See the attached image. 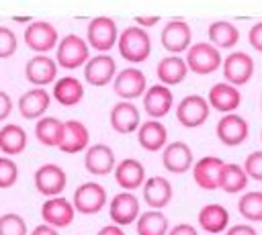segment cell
<instances>
[{
    "mask_svg": "<svg viewBox=\"0 0 262 235\" xmlns=\"http://www.w3.org/2000/svg\"><path fill=\"white\" fill-rule=\"evenodd\" d=\"M117 45H119L121 57L127 59V61H131V63L145 61L147 55H149V51H151V39H149V35L141 27H137V25L127 27L119 35Z\"/></svg>",
    "mask_w": 262,
    "mask_h": 235,
    "instance_id": "1",
    "label": "cell"
},
{
    "mask_svg": "<svg viewBox=\"0 0 262 235\" xmlns=\"http://www.w3.org/2000/svg\"><path fill=\"white\" fill-rule=\"evenodd\" d=\"M72 204L82 215H96L106 206V190L98 182H84L76 188Z\"/></svg>",
    "mask_w": 262,
    "mask_h": 235,
    "instance_id": "2",
    "label": "cell"
},
{
    "mask_svg": "<svg viewBox=\"0 0 262 235\" xmlns=\"http://www.w3.org/2000/svg\"><path fill=\"white\" fill-rule=\"evenodd\" d=\"M55 63L66 69H76L88 61V43L78 35H66L57 45Z\"/></svg>",
    "mask_w": 262,
    "mask_h": 235,
    "instance_id": "3",
    "label": "cell"
},
{
    "mask_svg": "<svg viewBox=\"0 0 262 235\" xmlns=\"http://www.w3.org/2000/svg\"><path fill=\"white\" fill-rule=\"evenodd\" d=\"M35 188L39 194L47 196V198H53V196H59L68 184V176L63 172L61 166L57 163H43L37 168L35 172Z\"/></svg>",
    "mask_w": 262,
    "mask_h": 235,
    "instance_id": "4",
    "label": "cell"
},
{
    "mask_svg": "<svg viewBox=\"0 0 262 235\" xmlns=\"http://www.w3.org/2000/svg\"><path fill=\"white\" fill-rule=\"evenodd\" d=\"M186 65L188 69H192L199 76H207L213 74L219 65H221V55L219 49L213 47L211 43H196L188 47L186 53Z\"/></svg>",
    "mask_w": 262,
    "mask_h": 235,
    "instance_id": "5",
    "label": "cell"
},
{
    "mask_svg": "<svg viewBox=\"0 0 262 235\" xmlns=\"http://www.w3.org/2000/svg\"><path fill=\"white\" fill-rule=\"evenodd\" d=\"M86 41L96 51H108V49H113L115 43L119 41V33H117L115 20L108 18V16H96V18H92L90 25H88V31H86Z\"/></svg>",
    "mask_w": 262,
    "mask_h": 235,
    "instance_id": "6",
    "label": "cell"
},
{
    "mask_svg": "<svg viewBox=\"0 0 262 235\" xmlns=\"http://www.w3.org/2000/svg\"><path fill=\"white\" fill-rule=\"evenodd\" d=\"M209 110H211L209 100H205L199 94H190L182 98L180 104L176 106V119L182 127L194 129V127H201L209 119Z\"/></svg>",
    "mask_w": 262,
    "mask_h": 235,
    "instance_id": "7",
    "label": "cell"
},
{
    "mask_svg": "<svg viewBox=\"0 0 262 235\" xmlns=\"http://www.w3.org/2000/svg\"><path fill=\"white\" fill-rule=\"evenodd\" d=\"M74 215H76L74 204L68 198H63V196L47 198L41 204V219H43V223L45 225H51L55 229L70 227L72 221H74Z\"/></svg>",
    "mask_w": 262,
    "mask_h": 235,
    "instance_id": "8",
    "label": "cell"
},
{
    "mask_svg": "<svg viewBox=\"0 0 262 235\" xmlns=\"http://www.w3.org/2000/svg\"><path fill=\"white\" fill-rule=\"evenodd\" d=\"M217 139L227 145V147H235V145H242L246 139H248V133H250V127H248V121L235 112H229V114H223L217 123Z\"/></svg>",
    "mask_w": 262,
    "mask_h": 235,
    "instance_id": "9",
    "label": "cell"
},
{
    "mask_svg": "<svg viewBox=\"0 0 262 235\" xmlns=\"http://www.w3.org/2000/svg\"><path fill=\"white\" fill-rule=\"evenodd\" d=\"M108 215H111V221L119 227L135 223L137 217L141 215L139 213V198L133 192H125V190L115 194L111 198V204H108Z\"/></svg>",
    "mask_w": 262,
    "mask_h": 235,
    "instance_id": "10",
    "label": "cell"
},
{
    "mask_svg": "<svg viewBox=\"0 0 262 235\" xmlns=\"http://www.w3.org/2000/svg\"><path fill=\"white\" fill-rule=\"evenodd\" d=\"M25 43L37 53H47L57 45V31L47 20H33L25 31Z\"/></svg>",
    "mask_w": 262,
    "mask_h": 235,
    "instance_id": "11",
    "label": "cell"
},
{
    "mask_svg": "<svg viewBox=\"0 0 262 235\" xmlns=\"http://www.w3.org/2000/svg\"><path fill=\"white\" fill-rule=\"evenodd\" d=\"M254 74V59L244 51H233L223 59V76L231 86H242L250 82Z\"/></svg>",
    "mask_w": 262,
    "mask_h": 235,
    "instance_id": "12",
    "label": "cell"
},
{
    "mask_svg": "<svg viewBox=\"0 0 262 235\" xmlns=\"http://www.w3.org/2000/svg\"><path fill=\"white\" fill-rule=\"evenodd\" d=\"M223 166H225V161L215 155H205V157L196 159V163L192 166V178H194L196 186L203 190H217Z\"/></svg>",
    "mask_w": 262,
    "mask_h": 235,
    "instance_id": "13",
    "label": "cell"
},
{
    "mask_svg": "<svg viewBox=\"0 0 262 235\" xmlns=\"http://www.w3.org/2000/svg\"><path fill=\"white\" fill-rule=\"evenodd\" d=\"M113 90L123 100H133L137 96H143L145 94V76H143V72H139L135 67H125L123 72H119L115 76Z\"/></svg>",
    "mask_w": 262,
    "mask_h": 235,
    "instance_id": "14",
    "label": "cell"
},
{
    "mask_svg": "<svg viewBox=\"0 0 262 235\" xmlns=\"http://www.w3.org/2000/svg\"><path fill=\"white\" fill-rule=\"evenodd\" d=\"M162 166L172 174H184L194 166L192 149L184 141H174L164 147L162 153Z\"/></svg>",
    "mask_w": 262,
    "mask_h": 235,
    "instance_id": "15",
    "label": "cell"
},
{
    "mask_svg": "<svg viewBox=\"0 0 262 235\" xmlns=\"http://www.w3.org/2000/svg\"><path fill=\"white\" fill-rule=\"evenodd\" d=\"M115 180H117V184L125 192H133V190L143 186V182H145V168L135 157L121 159L115 166Z\"/></svg>",
    "mask_w": 262,
    "mask_h": 235,
    "instance_id": "16",
    "label": "cell"
},
{
    "mask_svg": "<svg viewBox=\"0 0 262 235\" xmlns=\"http://www.w3.org/2000/svg\"><path fill=\"white\" fill-rule=\"evenodd\" d=\"M84 168L92 176H106L115 170V153L106 143H96L86 149Z\"/></svg>",
    "mask_w": 262,
    "mask_h": 235,
    "instance_id": "17",
    "label": "cell"
},
{
    "mask_svg": "<svg viewBox=\"0 0 262 235\" xmlns=\"http://www.w3.org/2000/svg\"><path fill=\"white\" fill-rule=\"evenodd\" d=\"M25 76H27V80L33 86L43 88V86H47V84H51L55 80V76H57V63H55V59L39 53V55L31 57L27 61Z\"/></svg>",
    "mask_w": 262,
    "mask_h": 235,
    "instance_id": "18",
    "label": "cell"
},
{
    "mask_svg": "<svg viewBox=\"0 0 262 235\" xmlns=\"http://www.w3.org/2000/svg\"><path fill=\"white\" fill-rule=\"evenodd\" d=\"M141 190H143V200L154 210H162L164 206H168L170 200H172V194H174L172 192V184L164 176H151V178H147L143 182Z\"/></svg>",
    "mask_w": 262,
    "mask_h": 235,
    "instance_id": "19",
    "label": "cell"
},
{
    "mask_svg": "<svg viewBox=\"0 0 262 235\" xmlns=\"http://www.w3.org/2000/svg\"><path fill=\"white\" fill-rule=\"evenodd\" d=\"M115 72H117L115 59L111 55H106V53L90 57L86 61V65H84V78L92 86H106L115 78Z\"/></svg>",
    "mask_w": 262,
    "mask_h": 235,
    "instance_id": "20",
    "label": "cell"
},
{
    "mask_svg": "<svg viewBox=\"0 0 262 235\" xmlns=\"http://www.w3.org/2000/svg\"><path fill=\"white\" fill-rule=\"evenodd\" d=\"M190 39H192L190 27L184 20H178V18L170 20L162 31V47L170 53H180V51L188 49Z\"/></svg>",
    "mask_w": 262,
    "mask_h": 235,
    "instance_id": "21",
    "label": "cell"
},
{
    "mask_svg": "<svg viewBox=\"0 0 262 235\" xmlns=\"http://www.w3.org/2000/svg\"><path fill=\"white\" fill-rule=\"evenodd\" d=\"M172 102H174V96L168 90V86H164V84H156L149 90H145V94H143V110L147 112V116H151L156 121L170 112Z\"/></svg>",
    "mask_w": 262,
    "mask_h": 235,
    "instance_id": "22",
    "label": "cell"
},
{
    "mask_svg": "<svg viewBox=\"0 0 262 235\" xmlns=\"http://www.w3.org/2000/svg\"><path fill=\"white\" fill-rule=\"evenodd\" d=\"M141 125L139 121V110L133 102L129 100H123V102H117L113 108H111V127L121 133V135H127V133H133L137 131Z\"/></svg>",
    "mask_w": 262,
    "mask_h": 235,
    "instance_id": "23",
    "label": "cell"
},
{
    "mask_svg": "<svg viewBox=\"0 0 262 235\" xmlns=\"http://www.w3.org/2000/svg\"><path fill=\"white\" fill-rule=\"evenodd\" d=\"M49 102H51V96L47 90L43 88H31L27 90L20 98H18V112L33 121V119H41L43 112L49 108Z\"/></svg>",
    "mask_w": 262,
    "mask_h": 235,
    "instance_id": "24",
    "label": "cell"
},
{
    "mask_svg": "<svg viewBox=\"0 0 262 235\" xmlns=\"http://www.w3.org/2000/svg\"><path fill=\"white\" fill-rule=\"evenodd\" d=\"M199 227L211 235L225 233L229 229V213L223 204H205L199 210Z\"/></svg>",
    "mask_w": 262,
    "mask_h": 235,
    "instance_id": "25",
    "label": "cell"
},
{
    "mask_svg": "<svg viewBox=\"0 0 262 235\" xmlns=\"http://www.w3.org/2000/svg\"><path fill=\"white\" fill-rule=\"evenodd\" d=\"M242 102L239 90L227 82H219L209 90V106H213L219 112H233Z\"/></svg>",
    "mask_w": 262,
    "mask_h": 235,
    "instance_id": "26",
    "label": "cell"
},
{
    "mask_svg": "<svg viewBox=\"0 0 262 235\" xmlns=\"http://www.w3.org/2000/svg\"><path fill=\"white\" fill-rule=\"evenodd\" d=\"M90 133L84 123L80 121H66L63 123V137L59 143V149L63 153H80L82 149L88 147Z\"/></svg>",
    "mask_w": 262,
    "mask_h": 235,
    "instance_id": "27",
    "label": "cell"
},
{
    "mask_svg": "<svg viewBox=\"0 0 262 235\" xmlns=\"http://www.w3.org/2000/svg\"><path fill=\"white\" fill-rule=\"evenodd\" d=\"M137 141L145 151H160V149H164V145L168 141V131L160 121L151 119V121H145L139 125Z\"/></svg>",
    "mask_w": 262,
    "mask_h": 235,
    "instance_id": "28",
    "label": "cell"
},
{
    "mask_svg": "<svg viewBox=\"0 0 262 235\" xmlns=\"http://www.w3.org/2000/svg\"><path fill=\"white\" fill-rule=\"evenodd\" d=\"M186 72H188V65L182 57L178 55H170V57H162L158 61V67H156V74H158V80L164 84V86H174V84H180L184 78H186Z\"/></svg>",
    "mask_w": 262,
    "mask_h": 235,
    "instance_id": "29",
    "label": "cell"
},
{
    "mask_svg": "<svg viewBox=\"0 0 262 235\" xmlns=\"http://www.w3.org/2000/svg\"><path fill=\"white\" fill-rule=\"evenodd\" d=\"M35 137L45 147H59L63 137V121L55 116H41L35 123Z\"/></svg>",
    "mask_w": 262,
    "mask_h": 235,
    "instance_id": "30",
    "label": "cell"
},
{
    "mask_svg": "<svg viewBox=\"0 0 262 235\" xmlns=\"http://www.w3.org/2000/svg\"><path fill=\"white\" fill-rule=\"evenodd\" d=\"M53 98L61 106H76L84 98V88L74 76H63L53 86Z\"/></svg>",
    "mask_w": 262,
    "mask_h": 235,
    "instance_id": "31",
    "label": "cell"
},
{
    "mask_svg": "<svg viewBox=\"0 0 262 235\" xmlns=\"http://www.w3.org/2000/svg\"><path fill=\"white\" fill-rule=\"evenodd\" d=\"M27 147V133L20 125L8 123L0 129V151L4 155H18Z\"/></svg>",
    "mask_w": 262,
    "mask_h": 235,
    "instance_id": "32",
    "label": "cell"
},
{
    "mask_svg": "<svg viewBox=\"0 0 262 235\" xmlns=\"http://www.w3.org/2000/svg\"><path fill=\"white\" fill-rule=\"evenodd\" d=\"M135 231L137 235H168L170 225L168 217L162 210H145L137 217L135 221Z\"/></svg>",
    "mask_w": 262,
    "mask_h": 235,
    "instance_id": "33",
    "label": "cell"
},
{
    "mask_svg": "<svg viewBox=\"0 0 262 235\" xmlns=\"http://www.w3.org/2000/svg\"><path fill=\"white\" fill-rule=\"evenodd\" d=\"M209 41L213 47L231 49L239 41V31L235 25H231L227 20H215L209 25Z\"/></svg>",
    "mask_w": 262,
    "mask_h": 235,
    "instance_id": "34",
    "label": "cell"
},
{
    "mask_svg": "<svg viewBox=\"0 0 262 235\" xmlns=\"http://www.w3.org/2000/svg\"><path fill=\"white\" fill-rule=\"evenodd\" d=\"M246 186H248V174H246L244 166H239V163H225L223 172H221L219 188L225 190L227 194H237V192L246 190Z\"/></svg>",
    "mask_w": 262,
    "mask_h": 235,
    "instance_id": "35",
    "label": "cell"
},
{
    "mask_svg": "<svg viewBox=\"0 0 262 235\" xmlns=\"http://www.w3.org/2000/svg\"><path fill=\"white\" fill-rule=\"evenodd\" d=\"M237 210L246 221L260 223L262 221V192L258 190L244 192L237 200Z\"/></svg>",
    "mask_w": 262,
    "mask_h": 235,
    "instance_id": "36",
    "label": "cell"
},
{
    "mask_svg": "<svg viewBox=\"0 0 262 235\" xmlns=\"http://www.w3.org/2000/svg\"><path fill=\"white\" fill-rule=\"evenodd\" d=\"M0 235H27V223L16 213H6L0 217Z\"/></svg>",
    "mask_w": 262,
    "mask_h": 235,
    "instance_id": "37",
    "label": "cell"
},
{
    "mask_svg": "<svg viewBox=\"0 0 262 235\" xmlns=\"http://www.w3.org/2000/svg\"><path fill=\"white\" fill-rule=\"evenodd\" d=\"M18 180V166L8 155H0V188H12Z\"/></svg>",
    "mask_w": 262,
    "mask_h": 235,
    "instance_id": "38",
    "label": "cell"
},
{
    "mask_svg": "<svg viewBox=\"0 0 262 235\" xmlns=\"http://www.w3.org/2000/svg\"><path fill=\"white\" fill-rule=\"evenodd\" d=\"M16 51V35L8 27H0V59L14 55Z\"/></svg>",
    "mask_w": 262,
    "mask_h": 235,
    "instance_id": "39",
    "label": "cell"
},
{
    "mask_svg": "<svg viewBox=\"0 0 262 235\" xmlns=\"http://www.w3.org/2000/svg\"><path fill=\"white\" fill-rule=\"evenodd\" d=\"M244 170H246L248 178L262 182V151H252L244 161Z\"/></svg>",
    "mask_w": 262,
    "mask_h": 235,
    "instance_id": "40",
    "label": "cell"
},
{
    "mask_svg": "<svg viewBox=\"0 0 262 235\" xmlns=\"http://www.w3.org/2000/svg\"><path fill=\"white\" fill-rule=\"evenodd\" d=\"M248 39H250V45L258 51H262V22H256L250 33H248Z\"/></svg>",
    "mask_w": 262,
    "mask_h": 235,
    "instance_id": "41",
    "label": "cell"
},
{
    "mask_svg": "<svg viewBox=\"0 0 262 235\" xmlns=\"http://www.w3.org/2000/svg\"><path fill=\"white\" fill-rule=\"evenodd\" d=\"M225 235H258V231L250 225V223H237V225H231Z\"/></svg>",
    "mask_w": 262,
    "mask_h": 235,
    "instance_id": "42",
    "label": "cell"
},
{
    "mask_svg": "<svg viewBox=\"0 0 262 235\" xmlns=\"http://www.w3.org/2000/svg\"><path fill=\"white\" fill-rule=\"evenodd\" d=\"M10 112H12V100L4 90H0V123L6 121Z\"/></svg>",
    "mask_w": 262,
    "mask_h": 235,
    "instance_id": "43",
    "label": "cell"
},
{
    "mask_svg": "<svg viewBox=\"0 0 262 235\" xmlns=\"http://www.w3.org/2000/svg\"><path fill=\"white\" fill-rule=\"evenodd\" d=\"M168 235H199V231H196V227H192L188 223H180V225H174L168 231Z\"/></svg>",
    "mask_w": 262,
    "mask_h": 235,
    "instance_id": "44",
    "label": "cell"
},
{
    "mask_svg": "<svg viewBox=\"0 0 262 235\" xmlns=\"http://www.w3.org/2000/svg\"><path fill=\"white\" fill-rule=\"evenodd\" d=\"M31 235H59V233H57V229H55V227L41 223V225H37V227L31 231Z\"/></svg>",
    "mask_w": 262,
    "mask_h": 235,
    "instance_id": "45",
    "label": "cell"
},
{
    "mask_svg": "<svg viewBox=\"0 0 262 235\" xmlns=\"http://www.w3.org/2000/svg\"><path fill=\"white\" fill-rule=\"evenodd\" d=\"M96 235H125V231H123V227L113 223V225H104L102 229H98Z\"/></svg>",
    "mask_w": 262,
    "mask_h": 235,
    "instance_id": "46",
    "label": "cell"
},
{
    "mask_svg": "<svg viewBox=\"0 0 262 235\" xmlns=\"http://www.w3.org/2000/svg\"><path fill=\"white\" fill-rule=\"evenodd\" d=\"M158 20H160L158 16H149V18H145V16H137V18H135V22L141 25V27H151V25H156Z\"/></svg>",
    "mask_w": 262,
    "mask_h": 235,
    "instance_id": "47",
    "label": "cell"
},
{
    "mask_svg": "<svg viewBox=\"0 0 262 235\" xmlns=\"http://www.w3.org/2000/svg\"><path fill=\"white\" fill-rule=\"evenodd\" d=\"M260 108H262V98H260Z\"/></svg>",
    "mask_w": 262,
    "mask_h": 235,
    "instance_id": "48",
    "label": "cell"
},
{
    "mask_svg": "<svg viewBox=\"0 0 262 235\" xmlns=\"http://www.w3.org/2000/svg\"><path fill=\"white\" fill-rule=\"evenodd\" d=\"M260 139H262V131H260Z\"/></svg>",
    "mask_w": 262,
    "mask_h": 235,
    "instance_id": "49",
    "label": "cell"
}]
</instances>
